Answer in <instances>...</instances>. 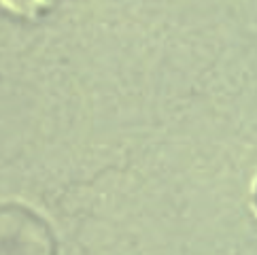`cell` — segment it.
<instances>
[{
    "mask_svg": "<svg viewBox=\"0 0 257 255\" xmlns=\"http://www.w3.org/2000/svg\"><path fill=\"white\" fill-rule=\"evenodd\" d=\"M0 255H58L49 221L22 202H0Z\"/></svg>",
    "mask_w": 257,
    "mask_h": 255,
    "instance_id": "1",
    "label": "cell"
},
{
    "mask_svg": "<svg viewBox=\"0 0 257 255\" xmlns=\"http://www.w3.org/2000/svg\"><path fill=\"white\" fill-rule=\"evenodd\" d=\"M58 3L60 0H0V7L15 20L36 22L49 15Z\"/></svg>",
    "mask_w": 257,
    "mask_h": 255,
    "instance_id": "2",
    "label": "cell"
},
{
    "mask_svg": "<svg viewBox=\"0 0 257 255\" xmlns=\"http://www.w3.org/2000/svg\"><path fill=\"white\" fill-rule=\"evenodd\" d=\"M255 206H257V185H255Z\"/></svg>",
    "mask_w": 257,
    "mask_h": 255,
    "instance_id": "3",
    "label": "cell"
}]
</instances>
